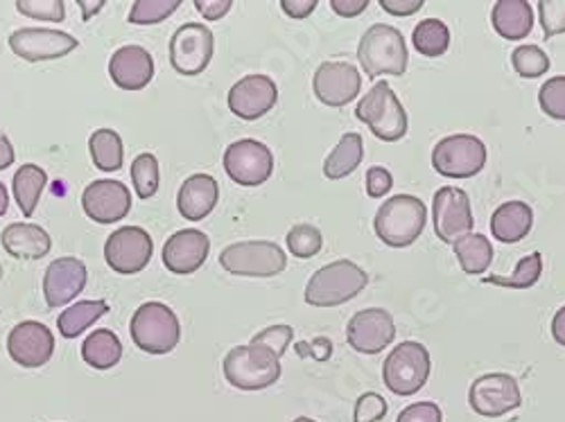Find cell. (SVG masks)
<instances>
[{
  "label": "cell",
  "mask_w": 565,
  "mask_h": 422,
  "mask_svg": "<svg viewBox=\"0 0 565 422\" xmlns=\"http://www.w3.org/2000/svg\"><path fill=\"white\" fill-rule=\"evenodd\" d=\"M358 59L369 79L381 75L403 77L409 59L403 32L387 23L371 25L360 39Z\"/></svg>",
  "instance_id": "1"
},
{
  "label": "cell",
  "mask_w": 565,
  "mask_h": 422,
  "mask_svg": "<svg viewBox=\"0 0 565 422\" xmlns=\"http://www.w3.org/2000/svg\"><path fill=\"white\" fill-rule=\"evenodd\" d=\"M428 221V208L414 195H396L375 213L373 228L387 247L405 249L414 245Z\"/></svg>",
  "instance_id": "2"
},
{
  "label": "cell",
  "mask_w": 565,
  "mask_h": 422,
  "mask_svg": "<svg viewBox=\"0 0 565 422\" xmlns=\"http://www.w3.org/2000/svg\"><path fill=\"white\" fill-rule=\"evenodd\" d=\"M369 283L362 267L351 260H338L317 269L306 285V303L312 307H338L355 299Z\"/></svg>",
  "instance_id": "3"
},
{
  "label": "cell",
  "mask_w": 565,
  "mask_h": 422,
  "mask_svg": "<svg viewBox=\"0 0 565 422\" xmlns=\"http://www.w3.org/2000/svg\"><path fill=\"white\" fill-rule=\"evenodd\" d=\"M224 378L233 389L263 391L280 380V357L263 346H235L226 353Z\"/></svg>",
  "instance_id": "4"
},
{
  "label": "cell",
  "mask_w": 565,
  "mask_h": 422,
  "mask_svg": "<svg viewBox=\"0 0 565 422\" xmlns=\"http://www.w3.org/2000/svg\"><path fill=\"white\" fill-rule=\"evenodd\" d=\"M131 342L148 355H168L179 346L181 323L172 307L159 301L140 305L129 323Z\"/></svg>",
  "instance_id": "5"
},
{
  "label": "cell",
  "mask_w": 565,
  "mask_h": 422,
  "mask_svg": "<svg viewBox=\"0 0 565 422\" xmlns=\"http://www.w3.org/2000/svg\"><path fill=\"white\" fill-rule=\"evenodd\" d=\"M355 116L371 129L375 138L385 140V143H396L407 133V111L390 82L373 84L360 100Z\"/></svg>",
  "instance_id": "6"
},
{
  "label": "cell",
  "mask_w": 565,
  "mask_h": 422,
  "mask_svg": "<svg viewBox=\"0 0 565 422\" xmlns=\"http://www.w3.org/2000/svg\"><path fill=\"white\" fill-rule=\"evenodd\" d=\"M220 267L233 275L271 278L286 271L288 256L276 242L269 240L235 242L222 249Z\"/></svg>",
  "instance_id": "7"
},
{
  "label": "cell",
  "mask_w": 565,
  "mask_h": 422,
  "mask_svg": "<svg viewBox=\"0 0 565 422\" xmlns=\"http://www.w3.org/2000/svg\"><path fill=\"white\" fill-rule=\"evenodd\" d=\"M430 378V353L418 342H403L396 346L385 364H383V380L385 387L394 396H414L426 387Z\"/></svg>",
  "instance_id": "8"
},
{
  "label": "cell",
  "mask_w": 565,
  "mask_h": 422,
  "mask_svg": "<svg viewBox=\"0 0 565 422\" xmlns=\"http://www.w3.org/2000/svg\"><path fill=\"white\" fill-rule=\"evenodd\" d=\"M487 148L480 138L455 133L441 138L433 150V167L446 178H470L484 170Z\"/></svg>",
  "instance_id": "9"
},
{
  "label": "cell",
  "mask_w": 565,
  "mask_h": 422,
  "mask_svg": "<svg viewBox=\"0 0 565 422\" xmlns=\"http://www.w3.org/2000/svg\"><path fill=\"white\" fill-rule=\"evenodd\" d=\"M215 53L213 32L204 23H183L170 39V64L183 77L202 75Z\"/></svg>",
  "instance_id": "10"
},
{
  "label": "cell",
  "mask_w": 565,
  "mask_h": 422,
  "mask_svg": "<svg viewBox=\"0 0 565 422\" xmlns=\"http://www.w3.org/2000/svg\"><path fill=\"white\" fill-rule=\"evenodd\" d=\"M222 163L228 178L245 187H256L267 183L274 172L271 150L256 138L235 140V143L226 148Z\"/></svg>",
  "instance_id": "11"
},
{
  "label": "cell",
  "mask_w": 565,
  "mask_h": 422,
  "mask_svg": "<svg viewBox=\"0 0 565 422\" xmlns=\"http://www.w3.org/2000/svg\"><path fill=\"white\" fill-rule=\"evenodd\" d=\"M154 253L150 232L140 226H122L114 230L105 242V260L120 275L143 271Z\"/></svg>",
  "instance_id": "12"
},
{
  "label": "cell",
  "mask_w": 565,
  "mask_h": 422,
  "mask_svg": "<svg viewBox=\"0 0 565 422\" xmlns=\"http://www.w3.org/2000/svg\"><path fill=\"white\" fill-rule=\"evenodd\" d=\"M468 404L482 418H502L523 404L518 380L507 372H489L468 389Z\"/></svg>",
  "instance_id": "13"
},
{
  "label": "cell",
  "mask_w": 565,
  "mask_h": 422,
  "mask_svg": "<svg viewBox=\"0 0 565 422\" xmlns=\"http://www.w3.org/2000/svg\"><path fill=\"white\" fill-rule=\"evenodd\" d=\"M79 41L62 30L53 28H21L10 34V48L23 62H53L73 53Z\"/></svg>",
  "instance_id": "14"
},
{
  "label": "cell",
  "mask_w": 565,
  "mask_h": 422,
  "mask_svg": "<svg viewBox=\"0 0 565 422\" xmlns=\"http://www.w3.org/2000/svg\"><path fill=\"white\" fill-rule=\"evenodd\" d=\"M433 219L437 238L446 245H455L473 230V210H470V199L461 187H439L433 199Z\"/></svg>",
  "instance_id": "15"
},
{
  "label": "cell",
  "mask_w": 565,
  "mask_h": 422,
  "mask_svg": "<svg viewBox=\"0 0 565 422\" xmlns=\"http://www.w3.org/2000/svg\"><path fill=\"white\" fill-rule=\"evenodd\" d=\"M396 339V323L383 307L360 310L347 325V342L362 355H379Z\"/></svg>",
  "instance_id": "16"
},
{
  "label": "cell",
  "mask_w": 565,
  "mask_h": 422,
  "mask_svg": "<svg viewBox=\"0 0 565 422\" xmlns=\"http://www.w3.org/2000/svg\"><path fill=\"white\" fill-rule=\"evenodd\" d=\"M8 353L21 368H41L55 355V335L39 321H21L8 337Z\"/></svg>",
  "instance_id": "17"
},
{
  "label": "cell",
  "mask_w": 565,
  "mask_h": 422,
  "mask_svg": "<svg viewBox=\"0 0 565 422\" xmlns=\"http://www.w3.org/2000/svg\"><path fill=\"white\" fill-rule=\"evenodd\" d=\"M362 75L349 62H323L312 79V90L326 107H347L360 96Z\"/></svg>",
  "instance_id": "18"
},
{
  "label": "cell",
  "mask_w": 565,
  "mask_h": 422,
  "mask_svg": "<svg viewBox=\"0 0 565 422\" xmlns=\"http://www.w3.org/2000/svg\"><path fill=\"white\" fill-rule=\"evenodd\" d=\"M82 208L88 219L98 224H116L131 210L129 187L116 178H100L84 187Z\"/></svg>",
  "instance_id": "19"
},
{
  "label": "cell",
  "mask_w": 565,
  "mask_h": 422,
  "mask_svg": "<svg viewBox=\"0 0 565 422\" xmlns=\"http://www.w3.org/2000/svg\"><path fill=\"white\" fill-rule=\"evenodd\" d=\"M228 109L243 120H258L267 116L278 102V86L267 75H247L228 90Z\"/></svg>",
  "instance_id": "20"
},
{
  "label": "cell",
  "mask_w": 565,
  "mask_h": 422,
  "mask_svg": "<svg viewBox=\"0 0 565 422\" xmlns=\"http://www.w3.org/2000/svg\"><path fill=\"white\" fill-rule=\"evenodd\" d=\"M88 283L86 264L77 258H57L43 273V299L51 310L73 303Z\"/></svg>",
  "instance_id": "21"
},
{
  "label": "cell",
  "mask_w": 565,
  "mask_h": 422,
  "mask_svg": "<svg viewBox=\"0 0 565 422\" xmlns=\"http://www.w3.org/2000/svg\"><path fill=\"white\" fill-rule=\"evenodd\" d=\"M211 253V240L204 230L198 228H183L177 230L172 238H168L163 247V264L170 273L188 275L195 273Z\"/></svg>",
  "instance_id": "22"
},
{
  "label": "cell",
  "mask_w": 565,
  "mask_h": 422,
  "mask_svg": "<svg viewBox=\"0 0 565 422\" xmlns=\"http://www.w3.org/2000/svg\"><path fill=\"white\" fill-rule=\"evenodd\" d=\"M109 77L122 90H143L154 79V59L143 45H122L109 59Z\"/></svg>",
  "instance_id": "23"
},
{
  "label": "cell",
  "mask_w": 565,
  "mask_h": 422,
  "mask_svg": "<svg viewBox=\"0 0 565 422\" xmlns=\"http://www.w3.org/2000/svg\"><path fill=\"white\" fill-rule=\"evenodd\" d=\"M0 245L14 260H41L53 249L49 230L30 221H14L6 226L3 236H0Z\"/></svg>",
  "instance_id": "24"
},
{
  "label": "cell",
  "mask_w": 565,
  "mask_h": 422,
  "mask_svg": "<svg viewBox=\"0 0 565 422\" xmlns=\"http://www.w3.org/2000/svg\"><path fill=\"white\" fill-rule=\"evenodd\" d=\"M220 199V185L211 174L188 176L177 195V208L181 217L191 221H202L213 213Z\"/></svg>",
  "instance_id": "25"
},
{
  "label": "cell",
  "mask_w": 565,
  "mask_h": 422,
  "mask_svg": "<svg viewBox=\"0 0 565 422\" xmlns=\"http://www.w3.org/2000/svg\"><path fill=\"white\" fill-rule=\"evenodd\" d=\"M534 226V210L525 202H504L493 210L491 232L502 245H515L530 236Z\"/></svg>",
  "instance_id": "26"
},
{
  "label": "cell",
  "mask_w": 565,
  "mask_h": 422,
  "mask_svg": "<svg viewBox=\"0 0 565 422\" xmlns=\"http://www.w3.org/2000/svg\"><path fill=\"white\" fill-rule=\"evenodd\" d=\"M493 30L507 41H521L534 28V10L525 0H500L491 12Z\"/></svg>",
  "instance_id": "27"
},
{
  "label": "cell",
  "mask_w": 565,
  "mask_h": 422,
  "mask_svg": "<svg viewBox=\"0 0 565 422\" xmlns=\"http://www.w3.org/2000/svg\"><path fill=\"white\" fill-rule=\"evenodd\" d=\"M362 159H364V140H362L360 133L349 131L340 138L338 148L326 156L323 176L331 178V181L347 178L349 174H353L358 170Z\"/></svg>",
  "instance_id": "28"
},
{
  "label": "cell",
  "mask_w": 565,
  "mask_h": 422,
  "mask_svg": "<svg viewBox=\"0 0 565 422\" xmlns=\"http://www.w3.org/2000/svg\"><path fill=\"white\" fill-rule=\"evenodd\" d=\"M82 359L96 370H109L122 359V344L109 327L90 333L82 344Z\"/></svg>",
  "instance_id": "29"
},
{
  "label": "cell",
  "mask_w": 565,
  "mask_h": 422,
  "mask_svg": "<svg viewBox=\"0 0 565 422\" xmlns=\"http://www.w3.org/2000/svg\"><path fill=\"white\" fill-rule=\"evenodd\" d=\"M45 185H49V174H45V170L41 165L25 163L17 170L12 187H14V199L21 208L23 217L30 219L34 215Z\"/></svg>",
  "instance_id": "30"
},
{
  "label": "cell",
  "mask_w": 565,
  "mask_h": 422,
  "mask_svg": "<svg viewBox=\"0 0 565 422\" xmlns=\"http://www.w3.org/2000/svg\"><path fill=\"white\" fill-rule=\"evenodd\" d=\"M452 249L459 260V267L468 275L484 273L493 262V245L489 238L480 236V232H468V236L459 238L452 245Z\"/></svg>",
  "instance_id": "31"
},
{
  "label": "cell",
  "mask_w": 565,
  "mask_h": 422,
  "mask_svg": "<svg viewBox=\"0 0 565 422\" xmlns=\"http://www.w3.org/2000/svg\"><path fill=\"white\" fill-rule=\"evenodd\" d=\"M109 312L107 301H77L68 310H64L57 318L60 335L64 339H77L86 327H90L98 318H103Z\"/></svg>",
  "instance_id": "32"
},
{
  "label": "cell",
  "mask_w": 565,
  "mask_h": 422,
  "mask_svg": "<svg viewBox=\"0 0 565 422\" xmlns=\"http://www.w3.org/2000/svg\"><path fill=\"white\" fill-rule=\"evenodd\" d=\"M88 152L93 163L103 172H118L125 161L122 138L114 129H96L88 138Z\"/></svg>",
  "instance_id": "33"
},
{
  "label": "cell",
  "mask_w": 565,
  "mask_h": 422,
  "mask_svg": "<svg viewBox=\"0 0 565 422\" xmlns=\"http://www.w3.org/2000/svg\"><path fill=\"white\" fill-rule=\"evenodd\" d=\"M412 43L423 57H441L450 45V30L439 19H426L414 28Z\"/></svg>",
  "instance_id": "34"
},
{
  "label": "cell",
  "mask_w": 565,
  "mask_h": 422,
  "mask_svg": "<svg viewBox=\"0 0 565 422\" xmlns=\"http://www.w3.org/2000/svg\"><path fill=\"white\" fill-rule=\"evenodd\" d=\"M543 273V256L534 251L532 256H525L521 262L515 264L513 273L509 275H487L484 283L487 285H498L504 290H530L539 283V278Z\"/></svg>",
  "instance_id": "35"
},
{
  "label": "cell",
  "mask_w": 565,
  "mask_h": 422,
  "mask_svg": "<svg viewBox=\"0 0 565 422\" xmlns=\"http://www.w3.org/2000/svg\"><path fill=\"white\" fill-rule=\"evenodd\" d=\"M159 178H161V170H159V161L154 154L146 152V154H138L134 159L131 183H134V191H136L138 199L154 197L159 191Z\"/></svg>",
  "instance_id": "36"
},
{
  "label": "cell",
  "mask_w": 565,
  "mask_h": 422,
  "mask_svg": "<svg viewBox=\"0 0 565 422\" xmlns=\"http://www.w3.org/2000/svg\"><path fill=\"white\" fill-rule=\"evenodd\" d=\"M181 8V0H136L129 12L134 25H157Z\"/></svg>",
  "instance_id": "37"
},
{
  "label": "cell",
  "mask_w": 565,
  "mask_h": 422,
  "mask_svg": "<svg viewBox=\"0 0 565 422\" xmlns=\"http://www.w3.org/2000/svg\"><path fill=\"white\" fill-rule=\"evenodd\" d=\"M288 249L295 258L299 260H308L315 258L321 247H323V238H321V230L312 224H297L288 230Z\"/></svg>",
  "instance_id": "38"
},
{
  "label": "cell",
  "mask_w": 565,
  "mask_h": 422,
  "mask_svg": "<svg viewBox=\"0 0 565 422\" xmlns=\"http://www.w3.org/2000/svg\"><path fill=\"white\" fill-rule=\"evenodd\" d=\"M511 64L513 71L525 79L541 77L550 71V57L539 48V45H521V48H515L511 55Z\"/></svg>",
  "instance_id": "39"
},
{
  "label": "cell",
  "mask_w": 565,
  "mask_h": 422,
  "mask_svg": "<svg viewBox=\"0 0 565 422\" xmlns=\"http://www.w3.org/2000/svg\"><path fill=\"white\" fill-rule=\"evenodd\" d=\"M539 105L545 116L565 120V75L547 79L539 90Z\"/></svg>",
  "instance_id": "40"
},
{
  "label": "cell",
  "mask_w": 565,
  "mask_h": 422,
  "mask_svg": "<svg viewBox=\"0 0 565 422\" xmlns=\"http://www.w3.org/2000/svg\"><path fill=\"white\" fill-rule=\"evenodd\" d=\"M17 10L34 21L62 23L66 19V6L62 0H17Z\"/></svg>",
  "instance_id": "41"
},
{
  "label": "cell",
  "mask_w": 565,
  "mask_h": 422,
  "mask_svg": "<svg viewBox=\"0 0 565 422\" xmlns=\"http://www.w3.org/2000/svg\"><path fill=\"white\" fill-rule=\"evenodd\" d=\"M292 339H295L292 327L286 323H278V325H269L263 333L254 335L252 346H263V348L271 350L276 357H282L286 355L288 346L292 344Z\"/></svg>",
  "instance_id": "42"
},
{
  "label": "cell",
  "mask_w": 565,
  "mask_h": 422,
  "mask_svg": "<svg viewBox=\"0 0 565 422\" xmlns=\"http://www.w3.org/2000/svg\"><path fill=\"white\" fill-rule=\"evenodd\" d=\"M541 25L547 39L565 32V0H541L539 3Z\"/></svg>",
  "instance_id": "43"
},
{
  "label": "cell",
  "mask_w": 565,
  "mask_h": 422,
  "mask_svg": "<svg viewBox=\"0 0 565 422\" xmlns=\"http://www.w3.org/2000/svg\"><path fill=\"white\" fill-rule=\"evenodd\" d=\"M387 415V402L381 393H362L355 402L353 422H381Z\"/></svg>",
  "instance_id": "44"
},
{
  "label": "cell",
  "mask_w": 565,
  "mask_h": 422,
  "mask_svg": "<svg viewBox=\"0 0 565 422\" xmlns=\"http://www.w3.org/2000/svg\"><path fill=\"white\" fill-rule=\"evenodd\" d=\"M396 422H444V413L437 402H414L398 413Z\"/></svg>",
  "instance_id": "45"
},
{
  "label": "cell",
  "mask_w": 565,
  "mask_h": 422,
  "mask_svg": "<svg viewBox=\"0 0 565 422\" xmlns=\"http://www.w3.org/2000/svg\"><path fill=\"white\" fill-rule=\"evenodd\" d=\"M394 185V176L387 167H381V165H373L366 170V195L371 199H381L385 197Z\"/></svg>",
  "instance_id": "46"
},
{
  "label": "cell",
  "mask_w": 565,
  "mask_h": 422,
  "mask_svg": "<svg viewBox=\"0 0 565 422\" xmlns=\"http://www.w3.org/2000/svg\"><path fill=\"white\" fill-rule=\"evenodd\" d=\"M195 8L206 21H220L228 14L233 3L231 0H195Z\"/></svg>",
  "instance_id": "47"
},
{
  "label": "cell",
  "mask_w": 565,
  "mask_h": 422,
  "mask_svg": "<svg viewBox=\"0 0 565 422\" xmlns=\"http://www.w3.org/2000/svg\"><path fill=\"white\" fill-rule=\"evenodd\" d=\"M423 0H381V8L392 17H412L423 10Z\"/></svg>",
  "instance_id": "48"
},
{
  "label": "cell",
  "mask_w": 565,
  "mask_h": 422,
  "mask_svg": "<svg viewBox=\"0 0 565 422\" xmlns=\"http://www.w3.org/2000/svg\"><path fill=\"white\" fill-rule=\"evenodd\" d=\"M280 10L290 19H308L317 10V0H280Z\"/></svg>",
  "instance_id": "49"
},
{
  "label": "cell",
  "mask_w": 565,
  "mask_h": 422,
  "mask_svg": "<svg viewBox=\"0 0 565 422\" xmlns=\"http://www.w3.org/2000/svg\"><path fill=\"white\" fill-rule=\"evenodd\" d=\"M331 8L335 14L344 19H353L369 8V0H331Z\"/></svg>",
  "instance_id": "50"
},
{
  "label": "cell",
  "mask_w": 565,
  "mask_h": 422,
  "mask_svg": "<svg viewBox=\"0 0 565 422\" xmlns=\"http://www.w3.org/2000/svg\"><path fill=\"white\" fill-rule=\"evenodd\" d=\"M14 161H17V152L10 143V138L3 131H0V172L8 170L10 165H14Z\"/></svg>",
  "instance_id": "51"
},
{
  "label": "cell",
  "mask_w": 565,
  "mask_h": 422,
  "mask_svg": "<svg viewBox=\"0 0 565 422\" xmlns=\"http://www.w3.org/2000/svg\"><path fill=\"white\" fill-rule=\"evenodd\" d=\"M552 337L558 346L565 348V305L552 318Z\"/></svg>",
  "instance_id": "52"
},
{
  "label": "cell",
  "mask_w": 565,
  "mask_h": 422,
  "mask_svg": "<svg viewBox=\"0 0 565 422\" xmlns=\"http://www.w3.org/2000/svg\"><path fill=\"white\" fill-rule=\"evenodd\" d=\"M310 355H312L315 359H319V361H326L328 357L333 355V344L328 342V339H323V337H319V339H315V344H312V348H310Z\"/></svg>",
  "instance_id": "53"
},
{
  "label": "cell",
  "mask_w": 565,
  "mask_h": 422,
  "mask_svg": "<svg viewBox=\"0 0 565 422\" xmlns=\"http://www.w3.org/2000/svg\"><path fill=\"white\" fill-rule=\"evenodd\" d=\"M77 6L82 10V19L90 21L93 14H98L105 8V0H98V3H90V0H82V3H77Z\"/></svg>",
  "instance_id": "54"
},
{
  "label": "cell",
  "mask_w": 565,
  "mask_h": 422,
  "mask_svg": "<svg viewBox=\"0 0 565 422\" xmlns=\"http://www.w3.org/2000/svg\"><path fill=\"white\" fill-rule=\"evenodd\" d=\"M8 208H10V195H8L6 183L0 181V217H3V215L8 213Z\"/></svg>",
  "instance_id": "55"
},
{
  "label": "cell",
  "mask_w": 565,
  "mask_h": 422,
  "mask_svg": "<svg viewBox=\"0 0 565 422\" xmlns=\"http://www.w3.org/2000/svg\"><path fill=\"white\" fill-rule=\"evenodd\" d=\"M292 422H317V420H312V418H306V415H301V418H297V420H292Z\"/></svg>",
  "instance_id": "56"
},
{
  "label": "cell",
  "mask_w": 565,
  "mask_h": 422,
  "mask_svg": "<svg viewBox=\"0 0 565 422\" xmlns=\"http://www.w3.org/2000/svg\"><path fill=\"white\" fill-rule=\"evenodd\" d=\"M0 278H3V267H0Z\"/></svg>",
  "instance_id": "57"
}]
</instances>
